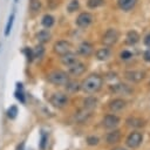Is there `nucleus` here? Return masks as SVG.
<instances>
[{
    "label": "nucleus",
    "instance_id": "f257e3e1",
    "mask_svg": "<svg viewBox=\"0 0 150 150\" xmlns=\"http://www.w3.org/2000/svg\"><path fill=\"white\" fill-rule=\"evenodd\" d=\"M102 84H103V79L97 74H91L82 81L80 88L87 94H95L102 88Z\"/></svg>",
    "mask_w": 150,
    "mask_h": 150
},
{
    "label": "nucleus",
    "instance_id": "f03ea898",
    "mask_svg": "<svg viewBox=\"0 0 150 150\" xmlns=\"http://www.w3.org/2000/svg\"><path fill=\"white\" fill-rule=\"evenodd\" d=\"M47 79L54 86H64L69 81V75L63 70H53L48 74Z\"/></svg>",
    "mask_w": 150,
    "mask_h": 150
},
{
    "label": "nucleus",
    "instance_id": "7ed1b4c3",
    "mask_svg": "<svg viewBox=\"0 0 150 150\" xmlns=\"http://www.w3.org/2000/svg\"><path fill=\"white\" fill-rule=\"evenodd\" d=\"M118 38H120V34L117 32V29L115 28H109L102 36V43L104 46H112L115 45L117 41H118Z\"/></svg>",
    "mask_w": 150,
    "mask_h": 150
},
{
    "label": "nucleus",
    "instance_id": "20e7f679",
    "mask_svg": "<svg viewBox=\"0 0 150 150\" xmlns=\"http://www.w3.org/2000/svg\"><path fill=\"white\" fill-rule=\"evenodd\" d=\"M49 102H50V104H52L53 107L61 109V108H64V107L68 104V97H67V95L63 94V93H54V94L50 96Z\"/></svg>",
    "mask_w": 150,
    "mask_h": 150
},
{
    "label": "nucleus",
    "instance_id": "39448f33",
    "mask_svg": "<svg viewBox=\"0 0 150 150\" xmlns=\"http://www.w3.org/2000/svg\"><path fill=\"white\" fill-rule=\"evenodd\" d=\"M142 141H143V135H142L141 132H138V131H132V132H130L129 136L127 137L125 144H127L129 148L135 149V148H137V146L141 145Z\"/></svg>",
    "mask_w": 150,
    "mask_h": 150
},
{
    "label": "nucleus",
    "instance_id": "423d86ee",
    "mask_svg": "<svg viewBox=\"0 0 150 150\" xmlns=\"http://www.w3.org/2000/svg\"><path fill=\"white\" fill-rule=\"evenodd\" d=\"M93 20H94V16H93L90 13H88V12H82V13H80V14L77 15L75 22H76V25H77L79 27H81V28H87V27H89V26L91 25Z\"/></svg>",
    "mask_w": 150,
    "mask_h": 150
},
{
    "label": "nucleus",
    "instance_id": "0eeeda50",
    "mask_svg": "<svg viewBox=\"0 0 150 150\" xmlns=\"http://www.w3.org/2000/svg\"><path fill=\"white\" fill-rule=\"evenodd\" d=\"M53 50H54L55 54L62 56L63 54H66V53H68L70 50V43L68 41H66V40H60V41L54 43Z\"/></svg>",
    "mask_w": 150,
    "mask_h": 150
},
{
    "label": "nucleus",
    "instance_id": "6e6552de",
    "mask_svg": "<svg viewBox=\"0 0 150 150\" xmlns=\"http://www.w3.org/2000/svg\"><path fill=\"white\" fill-rule=\"evenodd\" d=\"M120 121H121L120 117H117L114 114H109V115H105L104 116V118L102 121V124L107 129H115L120 124Z\"/></svg>",
    "mask_w": 150,
    "mask_h": 150
},
{
    "label": "nucleus",
    "instance_id": "1a4fd4ad",
    "mask_svg": "<svg viewBox=\"0 0 150 150\" xmlns=\"http://www.w3.org/2000/svg\"><path fill=\"white\" fill-rule=\"evenodd\" d=\"M124 76L131 82H139L145 77V73L142 70H128L124 73Z\"/></svg>",
    "mask_w": 150,
    "mask_h": 150
},
{
    "label": "nucleus",
    "instance_id": "9d476101",
    "mask_svg": "<svg viewBox=\"0 0 150 150\" xmlns=\"http://www.w3.org/2000/svg\"><path fill=\"white\" fill-rule=\"evenodd\" d=\"M93 52H94V47H93V45L90 43V42H88V41H83V42H81L80 45H79V47H77V53L80 54V55H82V56H90L91 54H93Z\"/></svg>",
    "mask_w": 150,
    "mask_h": 150
},
{
    "label": "nucleus",
    "instance_id": "9b49d317",
    "mask_svg": "<svg viewBox=\"0 0 150 150\" xmlns=\"http://www.w3.org/2000/svg\"><path fill=\"white\" fill-rule=\"evenodd\" d=\"M86 69H87L86 64H83L82 62L77 61L74 64H71L70 67H68V73L70 75H73V76H80L86 71Z\"/></svg>",
    "mask_w": 150,
    "mask_h": 150
},
{
    "label": "nucleus",
    "instance_id": "f8f14e48",
    "mask_svg": "<svg viewBox=\"0 0 150 150\" xmlns=\"http://www.w3.org/2000/svg\"><path fill=\"white\" fill-rule=\"evenodd\" d=\"M77 61H79L77 55L75 53H71V52H68L61 56V63L66 67H70L71 64H74Z\"/></svg>",
    "mask_w": 150,
    "mask_h": 150
},
{
    "label": "nucleus",
    "instance_id": "ddd939ff",
    "mask_svg": "<svg viewBox=\"0 0 150 150\" xmlns=\"http://www.w3.org/2000/svg\"><path fill=\"white\" fill-rule=\"evenodd\" d=\"M110 90L115 94H123V95H129L131 93V89L123 83H117V84H112L110 86Z\"/></svg>",
    "mask_w": 150,
    "mask_h": 150
},
{
    "label": "nucleus",
    "instance_id": "4468645a",
    "mask_svg": "<svg viewBox=\"0 0 150 150\" xmlns=\"http://www.w3.org/2000/svg\"><path fill=\"white\" fill-rule=\"evenodd\" d=\"M123 108H125V101L122 98H115L109 103V109L112 112H117Z\"/></svg>",
    "mask_w": 150,
    "mask_h": 150
},
{
    "label": "nucleus",
    "instance_id": "2eb2a0df",
    "mask_svg": "<svg viewBox=\"0 0 150 150\" xmlns=\"http://www.w3.org/2000/svg\"><path fill=\"white\" fill-rule=\"evenodd\" d=\"M50 38H52V35H50V33H49L48 29H42V30H40V32H38V33L35 34L36 41H38L39 43H41V45L48 42V41L50 40Z\"/></svg>",
    "mask_w": 150,
    "mask_h": 150
},
{
    "label": "nucleus",
    "instance_id": "dca6fc26",
    "mask_svg": "<svg viewBox=\"0 0 150 150\" xmlns=\"http://www.w3.org/2000/svg\"><path fill=\"white\" fill-rule=\"evenodd\" d=\"M120 139H121V131L120 130L114 129L112 131H110L107 135V143L108 144H116L120 142Z\"/></svg>",
    "mask_w": 150,
    "mask_h": 150
},
{
    "label": "nucleus",
    "instance_id": "f3484780",
    "mask_svg": "<svg viewBox=\"0 0 150 150\" xmlns=\"http://www.w3.org/2000/svg\"><path fill=\"white\" fill-rule=\"evenodd\" d=\"M136 2H137V0H118V1H117L118 7H120L122 11H125V12L132 9V8L135 7Z\"/></svg>",
    "mask_w": 150,
    "mask_h": 150
},
{
    "label": "nucleus",
    "instance_id": "a211bd4d",
    "mask_svg": "<svg viewBox=\"0 0 150 150\" xmlns=\"http://www.w3.org/2000/svg\"><path fill=\"white\" fill-rule=\"evenodd\" d=\"M139 41V34L136 32V30H130V32H128V34H127V40H125V42L128 43V45H136L137 42Z\"/></svg>",
    "mask_w": 150,
    "mask_h": 150
},
{
    "label": "nucleus",
    "instance_id": "6ab92c4d",
    "mask_svg": "<svg viewBox=\"0 0 150 150\" xmlns=\"http://www.w3.org/2000/svg\"><path fill=\"white\" fill-rule=\"evenodd\" d=\"M110 55H111V53H110L109 48H101V49H98V50L96 52V57H97V60H100V61H105V60H108V59L110 57Z\"/></svg>",
    "mask_w": 150,
    "mask_h": 150
},
{
    "label": "nucleus",
    "instance_id": "aec40b11",
    "mask_svg": "<svg viewBox=\"0 0 150 150\" xmlns=\"http://www.w3.org/2000/svg\"><path fill=\"white\" fill-rule=\"evenodd\" d=\"M64 87H66V90L69 93V94H74V93H76V91H79L80 90V83H77L76 81H68L66 84H64Z\"/></svg>",
    "mask_w": 150,
    "mask_h": 150
},
{
    "label": "nucleus",
    "instance_id": "412c9836",
    "mask_svg": "<svg viewBox=\"0 0 150 150\" xmlns=\"http://www.w3.org/2000/svg\"><path fill=\"white\" fill-rule=\"evenodd\" d=\"M14 18H15V13L13 12V13L9 15L8 21H7V23H6V27H5V30H4V35H5L6 38L11 34V30H12V28H13V23H14Z\"/></svg>",
    "mask_w": 150,
    "mask_h": 150
},
{
    "label": "nucleus",
    "instance_id": "4be33fe9",
    "mask_svg": "<svg viewBox=\"0 0 150 150\" xmlns=\"http://www.w3.org/2000/svg\"><path fill=\"white\" fill-rule=\"evenodd\" d=\"M127 123H128V125L134 127V128H142L145 124L142 118H137V117H130V118H128L127 120Z\"/></svg>",
    "mask_w": 150,
    "mask_h": 150
},
{
    "label": "nucleus",
    "instance_id": "5701e85b",
    "mask_svg": "<svg viewBox=\"0 0 150 150\" xmlns=\"http://www.w3.org/2000/svg\"><path fill=\"white\" fill-rule=\"evenodd\" d=\"M47 144H48V132H46V131L42 130L41 134H40V141H39V148H40V150H46Z\"/></svg>",
    "mask_w": 150,
    "mask_h": 150
},
{
    "label": "nucleus",
    "instance_id": "b1692460",
    "mask_svg": "<svg viewBox=\"0 0 150 150\" xmlns=\"http://www.w3.org/2000/svg\"><path fill=\"white\" fill-rule=\"evenodd\" d=\"M54 22H55V20H54V16H52L50 14H46V15H43V18H42V20H41V23H42V26L45 27V28H50L53 25H54Z\"/></svg>",
    "mask_w": 150,
    "mask_h": 150
},
{
    "label": "nucleus",
    "instance_id": "393cba45",
    "mask_svg": "<svg viewBox=\"0 0 150 150\" xmlns=\"http://www.w3.org/2000/svg\"><path fill=\"white\" fill-rule=\"evenodd\" d=\"M6 114H7V117H8L9 120H14V118H16V116H18V114H19V109H18L16 105L13 104V105L8 107Z\"/></svg>",
    "mask_w": 150,
    "mask_h": 150
},
{
    "label": "nucleus",
    "instance_id": "a878e982",
    "mask_svg": "<svg viewBox=\"0 0 150 150\" xmlns=\"http://www.w3.org/2000/svg\"><path fill=\"white\" fill-rule=\"evenodd\" d=\"M33 55H34V59H41L43 55H45V48L42 45H38L33 48Z\"/></svg>",
    "mask_w": 150,
    "mask_h": 150
},
{
    "label": "nucleus",
    "instance_id": "bb28decb",
    "mask_svg": "<svg viewBox=\"0 0 150 150\" xmlns=\"http://www.w3.org/2000/svg\"><path fill=\"white\" fill-rule=\"evenodd\" d=\"M29 9L32 13H38L41 9V1L40 0H29Z\"/></svg>",
    "mask_w": 150,
    "mask_h": 150
},
{
    "label": "nucleus",
    "instance_id": "cd10ccee",
    "mask_svg": "<svg viewBox=\"0 0 150 150\" xmlns=\"http://www.w3.org/2000/svg\"><path fill=\"white\" fill-rule=\"evenodd\" d=\"M14 97L21 103V104H25L26 103V96L23 94V89H16L14 91Z\"/></svg>",
    "mask_w": 150,
    "mask_h": 150
},
{
    "label": "nucleus",
    "instance_id": "c85d7f7f",
    "mask_svg": "<svg viewBox=\"0 0 150 150\" xmlns=\"http://www.w3.org/2000/svg\"><path fill=\"white\" fill-rule=\"evenodd\" d=\"M80 8V2H79V0H71V1H69V4L67 5V11L69 12V13H73V12H75V11H77Z\"/></svg>",
    "mask_w": 150,
    "mask_h": 150
},
{
    "label": "nucleus",
    "instance_id": "c756f323",
    "mask_svg": "<svg viewBox=\"0 0 150 150\" xmlns=\"http://www.w3.org/2000/svg\"><path fill=\"white\" fill-rule=\"evenodd\" d=\"M104 2H105L104 0H88L87 1V6L89 8H91V9H94V8H97V7L103 6Z\"/></svg>",
    "mask_w": 150,
    "mask_h": 150
},
{
    "label": "nucleus",
    "instance_id": "7c9ffc66",
    "mask_svg": "<svg viewBox=\"0 0 150 150\" xmlns=\"http://www.w3.org/2000/svg\"><path fill=\"white\" fill-rule=\"evenodd\" d=\"M96 103H97V101H96L95 98L88 97V98H86V101H84V107H86L87 109L91 110V109H94V108L96 107Z\"/></svg>",
    "mask_w": 150,
    "mask_h": 150
},
{
    "label": "nucleus",
    "instance_id": "2f4dec72",
    "mask_svg": "<svg viewBox=\"0 0 150 150\" xmlns=\"http://www.w3.org/2000/svg\"><path fill=\"white\" fill-rule=\"evenodd\" d=\"M23 54L26 55V57H27V60H28L29 62L34 60V55H33V49H32V48L25 47V48H23Z\"/></svg>",
    "mask_w": 150,
    "mask_h": 150
},
{
    "label": "nucleus",
    "instance_id": "473e14b6",
    "mask_svg": "<svg viewBox=\"0 0 150 150\" xmlns=\"http://www.w3.org/2000/svg\"><path fill=\"white\" fill-rule=\"evenodd\" d=\"M98 142H100V139L96 136H89V137H87V144L88 145H91V146L93 145H97Z\"/></svg>",
    "mask_w": 150,
    "mask_h": 150
},
{
    "label": "nucleus",
    "instance_id": "72a5a7b5",
    "mask_svg": "<svg viewBox=\"0 0 150 150\" xmlns=\"http://www.w3.org/2000/svg\"><path fill=\"white\" fill-rule=\"evenodd\" d=\"M120 56H121L122 60H129V59L132 57V53L129 52V50H123V52H121V55Z\"/></svg>",
    "mask_w": 150,
    "mask_h": 150
},
{
    "label": "nucleus",
    "instance_id": "f704fd0d",
    "mask_svg": "<svg viewBox=\"0 0 150 150\" xmlns=\"http://www.w3.org/2000/svg\"><path fill=\"white\" fill-rule=\"evenodd\" d=\"M143 57H144V60H145L146 62H150V48H149V49H146V50L144 52Z\"/></svg>",
    "mask_w": 150,
    "mask_h": 150
},
{
    "label": "nucleus",
    "instance_id": "c9c22d12",
    "mask_svg": "<svg viewBox=\"0 0 150 150\" xmlns=\"http://www.w3.org/2000/svg\"><path fill=\"white\" fill-rule=\"evenodd\" d=\"M144 45H145L146 47H150V33L144 38Z\"/></svg>",
    "mask_w": 150,
    "mask_h": 150
},
{
    "label": "nucleus",
    "instance_id": "e433bc0d",
    "mask_svg": "<svg viewBox=\"0 0 150 150\" xmlns=\"http://www.w3.org/2000/svg\"><path fill=\"white\" fill-rule=\"evenodd\" d=\"M23 146H25V143L22 142V143H21V144L18 146V149H16V150H23Z\"/></svg>",
    "mask_w": 150,
    "mask_h": 150
},
{
    "label": "nucleus",
    "instance_id": "4c0bfd02",
    "mask_svg": "<svg viewBox=\"0 0 150 150\" xmlns=\"http://www.w3.org/2000/svg\"><path fill=\"white\" fill-rule=\"evenodd\" d=\"M114 150H127V149H123V148H116V149H114Z\"/></svg>",
    "mask_w": 150,
    "mask_h": 150
},
{
    "label": "nucleus",
    "instance_id": "58836bf2",
    "mask_svg": "<svg viewBox=\"0 0 150 150\" xmlns=\"http://www.w3.org/2000/svg\"><path fill=\"white\" fill-rule=\"evenodd\" d=\"M0 46H1V43H0Z\"/></svg>",
    "mask_w": 150,
    "mask_h": 150
}]
</instances>
